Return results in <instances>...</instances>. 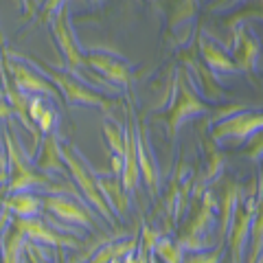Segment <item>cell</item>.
Wrapping results in <instances>:
<instances>
[{
	"mask_svg": "<svg viewBox=\"0 0 263 263\" xmlns=\"http://www.w3.org/2000/svg\"><path fill=\"white\" fill-rule=\"evenodd\" d=\"M195 202L191 217L186 219L182 233L178 237V246L184 252H206L219 246L217 239V197L213 189H206Z\"/></svg>",
	"mask_w": 263,
	"mask_h": 263,
	"instance_id": "cell-1",
	"label": "cell"
},
{
	"mask_svg": "<svg viewBox=\"0 0 263 263\" xmlns=\"http://www.w3.org/2000/svg\"><path fill=\"white\" fill-rule=\"evenodd\" d=\"M9 53H11V57H18V60L31 64L33 68H37L40 72H42V75L62 92V97L66 99V103L90 105V108H99L103 114H110L114 110V101L105 99L101 92H99V90H95L90 84H86V79H79L77 75H72L70 70H53V68H48L46 64L35 60L33 55L13 53V51H9Z\"/></svg>",
	"mask_w": 263,
	"mask_h": 263,
	"instance_id": "cell-2",
	"label": "cell"
},
{
	"mask_svg": "<svg viewBox=\"0 0 263 263\" xmlns=\"http://www.w3.org/2000/svg\"><path fill=\"white\" fill-rule=\"evenodd\" d=\"M217 105H209V101H204L200 92L195 90L189 72L180 68L176 72V86H174V97H171V105L164 112V123H167V132L171 143H176L180 127H184V123H189L195 117H209L215 112Z\"/></svg>",
	"mask_w": 263,
	"mask_h": 263,
	"instance_id": "cell-3",
	"label": "cell"
},
{
	"mask_svg": "<svg viewBox=\"0 0 263 263\" xmlns=\"http://www.w3.org/2000/svg\"><path fill=\"white\" fill-rule=\"evenodd\" d=\"M3 143L7 149V158H9V182L5 186V193H15V191H46L60 193L53 186V178L40 174L35 167H31V162L24 154L22 143L15 138L9 129L3 132Z\"/></svg>",
	"mask_w": 263,
	"mask_h": 263,
	"instance_id": "cell-4",
	"label": "cell"
},
{
	"mask_svg": "<svg viewBox=\"0 0 263 263\" xmlns=\"http://www.w3.org/2000/svg\"><path fill=\"white\" fill-rule=\"evenodd\" d=\"M62 156H64V162H66V169H68L70 178L75 180V186L84 195V200L90 204V209H95L108 224H114V213L108 206V202H105L101 189H99V176L90 167V162L84 158V154L77 152L75 147L62 143Z\"/></svg>",
	"mask_w": 263,
	"mask_h": 263,
	"instance_id": "cell-5",
	"label": "cell"
},
{
	"mask_svg": "<svg viewBox=\"0 0 263 263\" xmlns=\"http://www.w3.org/2000/svg\"><path fill=\"white\" fill-rule=\"evenodd\" d=\"M254 209H257V178L246 189L243 200L235 211L233 224H230L228 237H226V254L230 263H246L248 257V243L252 233V221H254Z\"/></svg>",
	"mask_w": 263,
	"mask_h": 263,
	"instance_id": "cell-6",
	"label": "cell"
},
{
	"mask_svg": "<svg viewBox=\"0 0 263 263\" xmlns=\"http://www.w3.org/2000/svg\"><path fill=\"white\" fill-rule=\"evenodd\" d=\"M0 51H3L0 62H3L7 72H9L13 86L18 88L22 95H27V97H44L46 95L48 99H60L62 97L60 90H57L37 68H33L31 64L18 60V57L11 60V53L7 51L5 46H0Z\"/></svg>",
	"mask_w": 263,
	"mask_h": 263,
	"instance_id": "cell-7",
	"label": "cell"
},
{
	"mask_svg": "<svg viewBox=\"0 0 263 263\" xmlns=\"http://www.w3.org/2000/svg\"><path fill=\"white\" fill-rule=\"evenodd\" d=\"M263 129V110H241L211 127V141L215 145H243L252 134Z\"/></svg>",
	"mask_w": 263,
	"mask_h": 263,
	"instance_id": "cell-8",
	"label": "cell"
},
{
	"mask_svg": "<svg viewBox=\"0 0 263 263\" xmlns=\"http://www.w3.org/2000/svg\"><path fill=\"white\" fill-rule=\"evenodd\" d=\"M213 191H215V197H217V239H219V246H226L230 224H233L237 206H239V202L246 195V189L239 182H235L233 178L219 176L213 182Z\"/></svg>",
	"mask_w": 263,
	"mask_h": 263,
	"instance_id": "cell-9",
	"label": "cell"
},
{
	"mask_svg": "<svg viewBox=\"0 0 263 263\" xmlns=\"http://www.w3.org/2000/svg\"><path fill=\"white\" fill-rule=\"evenodd\" d=\"M86 66L97 75H101L108 84L119 90L125 88L134 81V75H132V68L125 57H121L119 53L108 51V48H97V51H90L86 55Z\"/></svg>",
	"mask_w": 263,
	"mask_h": 263,
	"instance_id": "cell-10",
	"label": "cell"
},
{
	"mask_svg": "<svg viewBox=\"0 0 263 263\" xmlns=\"http://www.w3.org/2000/svg\"><path fill=\"white\" fill-rule=\"evenodd\" d=\"M51 31H53L55 42H57V48L62 51L64 60L68 62V70L72 72V75H77L79 79H86V77H81V72H79L86 66V55L79 53V44L75 40V33H72V27H70L68 5H64L62 9L55 13V18L51 20Z\"/></svg>",
	"mask_w": 263,
	"mask_h": 263,
	"instance_id": "cell-11",
	"label": "cell"
},
{
	"mask_svg": "<svg viewBox=\"0 0 263 263\" xmlns=\"http://www.w3.org/2000/svg\"><path fill=\"white\" fill-rule=\"evenodd\" d=\"M193 189H195V180L191 178L189 164L180 162L176 174L169 180L167 197H164V217L169 215L171 224H178L182 213L189 206V202H193Z\"/></svg>",
	"mask_w": 263,
	"mask_h": 263,
	"instance_id": "cell-12",
	"label": "cell"
},
{
	"mask_svg": "<svg viewBox=\"0 0 263 263\" xmlns=\"http://www.w3.org/2000/svg\"><path fill=\"white\" fill-rule=\"evenodd\" d=\"M42 206L44 211L53 213L55 217H60L68 224H75L90 230L92 228V219H95V211L88 209V202H77L75 197L66 195V193H48L42 197Z\"/></svg>",
	"mask_w": 263,
	"mask_h": 263,
	"instance_id": "cell-13",
	"label": "cell"
},
{
	"mask_svg": "<svg viewBox=\"0 0 263 263\" xmlns=\"http://www.w3.org/2000/svg\"><path fill=\"white\" fill-rule=\"evenodd\" d=\"M182 60H184V66H186V72L189 77H191L195 90L200 92V97L204 101H221V99H226L228 92L224 88H221L217 81H215V72H213L206 64H202L200 60V53H197V46L193 48H186L182 53Z\"/></svg>",
	"mask_w": 263,
	"mask_h": 263,
	"instance_id": "cell-14",
	"label": "cell"
},
{
	"mask_svg": "<svg viewBox=\"0 0 263 263\" xmlns=\"http://www.w3.org/2000/svg\"><path fill=\"white\" fill-rule=\"evenodd\" d=\"M197 13H200V0H171L169 35L176 46H186L193 40Z\"/></svg>",
	"mask_w": 263,
	"mask_h": 263,
	"instance_id": "cell-15",
	"label": "cell"
},
{
	"mask_svg": "<svg viewBox=\"0 0 263 263\" xmlns=\"http://www.w3.org/2000/svg\"><path fill=\"white\" fill-rule=\"evenodd\" d=\"M233 29V37H230V55H233L235 64L239 66V70L243 75H248L250 79L254 77V70H257V62H259V53H261V44L259 37L252 35L248 24H235Z\"/></svg>",
	"mask_w": 263,
	"mask_h": 263,
	"instance_id": "cell-16",
	"label": "cell"
},
{
	"mask_svg": "<svg viewBox=\"0 0 263 263\" xmlns=\"http://www.w3.org/2000/svg\"><path fill=\"white\" fill-rule=\"evenodd\" d=\"M11 221L18 226L24 237L33 243L40 246H51V248H79V241L72 239V237L57 233L53 226H48L42 217H11Z\"/></svg>",
	"mask_w": 263,
	"mask_h": 263,
	"instance_id": "cell-17",
	"label": "cell"
},
{
	"mask_svg": "<svg viewBox=\"0 0 263 263\" xmlns=\"http://www.w3.org/2000/svg\"><path fill=\"white\" fill-rule=\"evenodd\" d=\"M195 46H197V53L204 60V64L215 72V75H239V66L235 64L233 55L228 53V48L219 46V42L213 35L204 31H197V37H195Z\"/></svg>",
	"mask_w": 263,
	"mask_h": 263,
	"instance_id": "cell-18",
	"label": "cell"
},
{
	"mask_svg": "<svg viewBox=\"0 0 263 263\" xmlns=\"http://www.w3.org/2000/svg\"><path fill=\"white\" fill-rule=\"evenodd\" d=\"M136 147H138V169H141V180H145L147 189L156 197L160 193V169L156 162V156L152 152V145L147 141L145 123L138 121L136 125Z\"/></svg>",
	"mask_w": 263,
	"mask_h": 263,
	"instance_id": "cell-19",
	"label": "cell"
},
{
	"mask_svg": "<svg viewBox=\"0 0 263 263\" xmlns=\"http://www.w3.org/2000/svg\"><path fill=\"white\" fill-rule=\"evenodd\" d=\"M33 167L48 178L62 176L66 171V162L62 156V141L57 138L55 132L53 134H46L42 141H40V154L35 156V160H33Z\"/></svg>",
	"mask_w": 263,
	"mask_h": 263,
	"instance_id": "cell-20",
	"label": "cell"
},
{
	"mask_svg": "<svg viewBox=\"0 0 263 263\" xmlns=\"http://www.w3.org/2000/svg\"><path fill=\"white\" fill-rule=\"evenodd\" d=\"M261 257H263V167L257 178V209H254V221H252L246 263H259Z\"/></svg>",
	"mask_w": 263,
	"mask_h": 263,
	"instance_id": "cell-21",
	"label": "cell"
},
{
	"mask_svg": "<svg viewBox=\"0 0 263 263\" xmlns=\"http://www.w3.org/2000/svg\"><path fill=\"white\" fill-rule=\"evenodd\" d=\"M99 176V189H101V193L105 197V202H108V206L112 209V213L117 217H125L127 211H129V197H127V191L123 189L121 184V178L117 176Z\"/></svg>",
	"mask_w": 263,
	"mask_h": 263,
	"instance_id": "cell-22",
	"label": "cell"
},
{
	"mask_svg": "<svg viewBox=\"0 0 263 263\" xmlns=\"http://www.w3.org/2000/svg\"><path fill=\"white\" fill-rule=\"evenodd\" d=\"M24 248L27 237L13 221H9L0 237V263H24Z\"/></svg>",
	"mask_w": 263,
	"mask_h": 263,
	"instance_id": "cell-23",
	"label": "cell"
},
{
	"mask_svg": "<svg viewBox=\"0 0 263 263\" xmlns=\"http://www.w3.org/2000/svg\"><path fill=\"white\" fill-rule=\"evenodd\" d=\"M42 200L33 191H15V193H5V211L11 217H40L42 213Z\"/></svg>",
	"mask_w": 263,
	"mask_h": 263,
	"instance_id": "cell-24",
	"label": "cell"
},
{
	"mask_svg": "<svg viewBox=\"0 0 263 263\" xmlns=\"http://www.w3.org/2000/svg\"><path fill=\"white\" fill-rule=\"evenodd\" d=\"M136 248H138V237L136 235L127 237V239H114L112 243L101 246L97 252H92L86 261H81V263H112L117 259L127 257V254L134 252Z\"/></svg>",
	"mask_w": 263,
	"mask_h": 263,
	"instance_id": "cell-25",
	"label": "cell"
},
{
	"mask_svg": "<svg viewBox=\"0 0 263 263\" xmlns=\"http://www.w3.org/2000/svg\"><path fill=\"white\" fill-rule=\"evenodd\" d=\"M154 257L162 263H182L186 254L178 246V241L169 239V237H160L158 243L154 246Z\"/></svg>",
	"mask_w": 263,
	"mask_h": 263,
	"instance_id": "cell-26",
	"label": "cell"
},
{
	"mask_svg": "<svg viewBox=\"0 0 263 263\" xmlns=\"http://www.w3.org/2000/svg\"><path fill=\"white\" fill-rule=\"evenodd\" d=\"M103 134H105V141L108 145L112 147V154H117L123 158V154H125V127H119L117 123H110L105 121L103 123Z\"/></svg>",
	"mask_w": 263,
	"mask_h": 263,
	"instance_id": "cell-27",
	"label": "cell"
},
{
	"mask_svg": "<svg viewBox=\"0 0 263 263\" xmlns=\"http://www.w3.org/2000/svg\"><path fill=\"white\" fill-rule=\"evenodd\" d=\"M226 257V246H217L213 250H206V252H193L184 257L182 263H221Z\"/></svg>",
	"mask_w": 263,
	"mask_h": 263,
	"instance_id": "cell-28",
	"label": "cell"
},
{
	"mask_svg": "<svg viewBox=\"0 0 263 263\" xmlns=\"http://www.w3.org/2000/svg\"><path fill=\"white\" fill-rule=\"evenodd\" d=\"M243 156L250 162H254V164H261L263 162V129L257 132V134H252L248 141H246Z\"/></svg>",
	"mask_w": 263,
	"mask_h": 263,
	"instance_id": "cell-29",
	"label": "cell"
},
{
	"mask_svg": "<svg viewBox=\"0 0 263 263\" xmlns=\"http://www.w3.org/2000/svg\"><path fill=\"white\" fill-rule=\"evenodd\" d=\"M64 5H68V0H44V3L40 5L37 20L42 24H51V20L55 18V13L60 11Z\"/></svg>",
	"mask_w": 263,
	"mask_h": 263,
	"instance_id": "cell-30",
	"label": "cell"
},
{
	"mask_svg": "<svg viewBox=\"0 0 263 263\" xmlns=\"http://www.w3.org/2000/svg\"><path fill=\"white\" fill-rule=\"evenodd\" d=\"M55 123H57V114H55L53 108L46 105L44 114L35 121V127H37V132H42V136H46V134H53L55 132Z\"/></svg>",
	"mask_w": 263,
	"mask_h": 263,
	"instance_id": "cell-31",
	"label": "cell"
},
{
	"mask_svg": "<svg viewBox=\"0 0 263 263\" xmlns=\"http://www.w3.org/2000/svg\"><path fill=\"white\" fill-rule=\"evenodd\" d=\"M24 263H51L44 257V246L33 243L27 239V248H24Z\"/></svg>",
	"mask_w": 263,
	"mask_h": 263,
	"instance_id": "cell-32",
	"label": "cell"
},
{
	"mask_svg": "<svg viewBox=\"0 0 263 263\" xmlns=\"http://www.w3.org/2000/svg\"><path fill=\"white\" fill-rule=\"evenodd\" d=\"M261 20L263 22V0H261V9H248V11H241V13H237L233 20L228 22V27H235V24H243L246 20Z\"/></svg>",
	"mask_w": 263,
	"mask_h": 263,
	"instance_id": "cell-33",
	"label": "cell"
},
{
	"mask_svg": "<svg viewBox=\"0 0 263 263\" xmlns=\"http://www.w3.org/2000/svg\"><path fill=\"white\" fill-rule=\"evenodd\" d=\"M44 110H46L44 97H31V101H29V117L33 121V125H35V121L44 114Z\"/></svg>",
	"mask_w": 263,
	"mask_h": 263,
	"instance_id": "cell-34",
	"label": "cell"
},
{
	"mask_svg": "<svg viewBox=\"0 0 263 263\" xmlns=\"http://www.w3.org/2000/svg\"><path fill=\"white\" fill-rule=\"evenodd\" d=\"M9 182V158H7L5 143L0 141V186H7Z\"/></svg>",
	"mask_w": 263,
	"mask_h": 263,
	"instance_id": "cell-35",
	"label": "cell"
},
{
	"mask_svg": "<svg viewBox=\"0 0 263 263\" xmlns=\"http://www.w3.org/2000/svg\"><path fill=\"white\" fill-rule=\"evenodd\" d=\"M239 3H243V0H215V3H211L206 9L213 11V13H219V11H226V9H233V7H237Z\"/></svg>",
	"mask_w": 263,
	"mask_h": 263,
	"instance_id": "cell-36",
	"label": "cell"
},
{
	"mask_svg": "<svg viewBox=\"0 0 263 263\" xmlns=\"http://www.w3.org/2000/svg\"><path fill=\"white\" fill-rule=\"evenodd\" d=\"M22 3V7L24 9H27V13H24V18H33V15H35V5H33V0H20Z\"/></svg>",
	"mask_w": 263,
	"mask_h": 263,
	"instance_id": "cell-37",
	"label": "cell"
},
{
	"mask_svg": "<svg viewBox=\"0 0 263 263\" xmlns=\"http://www.w3.org/2000/svg\"><path fill=\"white\" fill-rule=\"evenodd\" d=\"M44 0H33V5H35V9H40V5H42Z\"/></svg>",
	"mask_w": 263,
	"mask_h": 263,
	"instance_id": "cell-38",
	"label": "cell"
},
{
	"mask_svg": "<svg viewBox=\"0 0 263 263\" xmlns=\"http://www.w3.org/2000/svg\"><path fill=\"white\" fill-rule=\"evenodd\" d=\"M90 3H92V5L97 7V5H101V0H90Z\"/></svg>",
	"mask_w": 263,
	"mask_h": 263,
	"instance_id": "cell-39",
	"label": "cell"
},
{
	"mask_svg": "<svg viewBox=\"0 0 263 263\" xmlns=\"http://www.w3.org/2000/svg\"><path fill=\"white\" fill-rule=\"evenodd\" d=\"M221 263H230V259H228V254H226V257H224V261H221Z\"/></svg>",
	"mask_w": 263,
	"mask_h": 263,
	"instance_id": "cell-40",
	"label": "cell"
},
{
	"mask_svg": "<svg viewBox=\"0 0 263 263\" xmlns=\"http://www.w3.org/2000/svg\"><path fill=\"white\" fill-rule=\"evenodd\" d=\"M259 263H263V257H261V261H259Z\"/></svg>",
	"mask_w": 263,
	"mask_h": 263,
	"instance_id": "cell-41",
	"label": "cell"
}]
</instances>
